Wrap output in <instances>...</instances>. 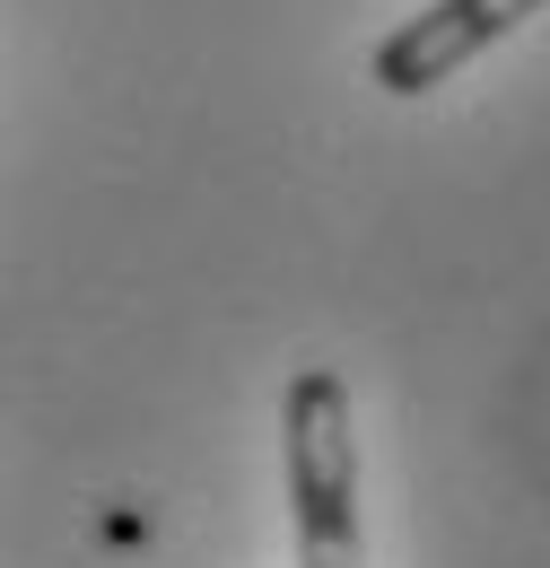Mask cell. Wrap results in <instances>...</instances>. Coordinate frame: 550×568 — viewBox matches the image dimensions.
I'll return each mask as SVG.
<instances>
[{
    "label": "cell",
    "mask_w": 550,
    "mask_h": 568,
    "mask_svg": "<svg viewBox=\"0 0 550 568\" xmlns=\"http://www.w3.org/2000/svg\"><path fill=\"white\" fill-rule=\"evenodd\" d=\"M279 455L297 507V568H367L358 560V437L349 385L333 367H297L279 394Z\"/></svg>",
    "instance_id": "6da1fadb"
},
{
    "label": "cell",
    "mask_w": 550,
    "mask_h": 568,
    "mask_svg": "<svg viewBox=\"0 0 550 568\" xmlns=\"http://www.w3.org/2000/svg\"><path fill=\"white\" fill-rule=\"evenodd\" d=\"M550 0H428L411 9L385 44H376V88L385 97H428L437 79H455L472 53H489L498 36H516L524 18H542Z\"/></svg>",
    "instance_id": "7a4b0ae2"
}]
</instances>
